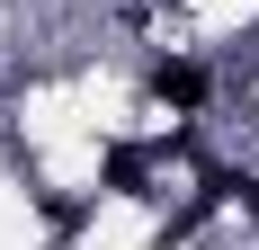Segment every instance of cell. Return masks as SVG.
Wrapping results in <instances>:
<instances>
[{
    "label": "cell",
    "instance_id": "1",
    "mask_svg": "<svg viewBox=\"0 0 259 250\" xmlns=\"http://www.w3.org/2000/svg\"><path fill=\"white\" fill-rule=\"evenodd\" d=\"M152 90H161L170 107H197V99H206V72H197V63H161V72H152Z\"/></svg>",
    "mask_w": 259,
    "mask_h": 250
},
{
    "label": "cell",
    "instance_id": "2",
    "mask_svg": "<svg viewBox=\"0 0 259 250\" xmlns=\"http://www.w3.org/2000/svg\"><path fill=\"white\" fill-rule=\"evenodd\" d=\"M134 179H143V152L116 143V152H107V188H134Z\"/></svg>",
    "mask_w": 259,
    "mask_h": 250
}]
</instances>
